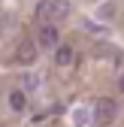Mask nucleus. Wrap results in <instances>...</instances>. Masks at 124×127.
<instances>
[{
	"label": "nucleus",
	"mask_w": 124,
	"mask_h": 127,
	"mask_svg": "<svg viewBox=\"0 0 124 127\" xmlns=\"http://www.w3.org/2000/svg\"><path fill=\"white\" fill-rule=\"evenodd\" d=\"M67 12H70L67 0H39L36 9H33L36 21H42V24H55V18H64Z\"/></svg>",
	"instance_id": "1"
},
{
	"label": "nucleus",
	"mask_w": 124,
	"mask_h": 127,
	"mask_svg": "<svg viewBox=\"0 0 124 127\" xmlns=\"http://www.w3.org/2000/svg\"><path fill=\"white\" fill-rule=\"evenodd\" d=\"M36 45H39V49H58V45H61V27L58 24H39Z\"/></svg>",
	"instance_id": "2"
},
{
	"label": "nucleus",
	"mask_w": 124,
	"mask_h": 127,
	"mask_svg": "<svg viewBox=\"0 0 124 127\" xmlns=\"http://www.w3.org/2000/svg\"><path fill=\"white\" fill-rule=\"evenodd\" d=\"M115 112H118V103H115L112 97H100V100L94 103V121H97V124H109V121L115 118Z\"/></svg>",
	"instance_id": "3"
},
{
	"label": "nucleus",
	"mask_w": 124,
	"mask_h": 127,
	"mask_svg": "<svg viewBox=\"0 0 124 127\" xmlns=\"http://www.w3.org/2000/svg\"><path fill=\"white\" fill-rule=\"evenodd\" d=\"M15 61H18V64H33L36 61V42L21 39L18 42V52H15Z\"/></svg>",
	"instance_id": "4"
},
{
	"label": "nucleus",
	"mask_w": 124,
	"mask_h": 127,
	"mask_svg": "<svg viewBox=\"0 0 124 127\" xmlns=\"http://www.w3.org/2000/svg\"><path fill=\"white\" fill-rule=\"evenodd\" d=\"M6 103H9L12 112H24V109H27V91L24 88H12L9 97H6Z\"/></svg>",
	"instance_id": "5"
},
{
	"label": "nucleus",
	"mask_w": 124,
	"mask_h": 127,
	"mask_svg": "<svg viewBox=\"0 0 124 127\" xmlns=\"http://www.w3.org/2000/svg\"><path fill=\"white\" fill-rule=\"evenodd\" d=\"M55 64H58V67H70V64H73V45L70 42H61L55 49Z\"/></svg>",
	"instance_id": "6"
},
{
	"label": "nucleus",
	"mask_w": 124,
	"mask_h": 127,
	"mask_svg": "<svg viewBox=\"0 0 124 127\" xmlns=\"http://www.w3.org/2000/svg\"><path fill=\"white\" fill-rule=\"evenodd\" d=\"M21 85H24V91H33V88L39 85V76H33V73H24V76H21Z\"/></svg>",
	"instance_id": "7"
},
{
	"label": "nucleus",
	"mask_w": 124,
	"mask_h": 127,
	"mask_svg": "<svg viewBox=\"0 0 124 127\" xmlns=\"http://www.w3.org/2000/svg\"><path fill=\"white\" fill-rule=\"evenodd\" d=\"M118 91H121V94H124V73H121V76H118Z\"/></svg>",
	"instance_id": "8"
}]
</instances>
